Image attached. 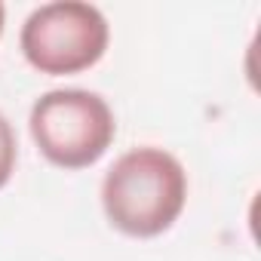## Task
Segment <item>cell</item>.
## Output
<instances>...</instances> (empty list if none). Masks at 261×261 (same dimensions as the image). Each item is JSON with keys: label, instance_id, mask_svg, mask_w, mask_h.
Instances as JSON below:
<instances>
[{"label": "cell", "instance_id": "6da1fadb", "mask_svg": "<svg viewBox=\"0 0 261 261\" xmlns=\"http://www.w3.org/2000/svg\"><path fill=\"white\" fill-rule=\"evenodd\" d=\"M188 203V172L163 148H133L114 160L101 181V209L126 237L166 233Z\"/></svg>", "mask_w": 261, "mask_h": 261}, {"label": "cell", "instance_id": "7a4b0ae2", "mask_svg": "<svg viewBox=\"0 0 261 261\" xmlns=\"http://www.w3.org/2000/svg\"><path fill=\"white\" fill-rule=\"evenodd\" d=\"M31 139L59 169H86L105 157L117 136L111 105L89 89H53L31 108Z\"/></svg>", "mask_w": 261, "mask_h": 261}, {"label": "cell", "instance_id": "3957f363", "mask_svg": "<svg viewBox=\"0 0 261 261\" xmlns=\"http://www.w3.org/2000/svg\"><path fill=\"white\" fill-rule=\"evenodd\" d=\"M111 40L108 19L83 0H56L37 7L19 34L28 65L49 77L89 71L101 62Z\"/></svg>", "mask_w": 261, "mask_h": 261}, {"label": "cell", "instance_id": "277c9868", "mask_svg": "<svg viewBox=\"0 0 261 261\" xmlns=\"http://www.w3.org/2000/svg\"><path fill=\"white\" fill-rule=\"evenodd\" d=\"M16 160H19V145H16V133L10 120L0 114V188H7L13 172H16Z\"/></svg>", "mask_w": 261, "mask_h": 261}, {"label": "cell", "instance_id": "5b68a950", "mask_svg": "<svg viewBox=\"0 0 261 261\" xmlns=\"http://www.w3.org/2000/svg\"><path fill=\"white\" fill-rule=\"evenodd\" d=\"M4 19H7V10H4V4H0V34H4Z\"/></svg>", "mask_w": 261, "mask_h": 261}]
</instances>
